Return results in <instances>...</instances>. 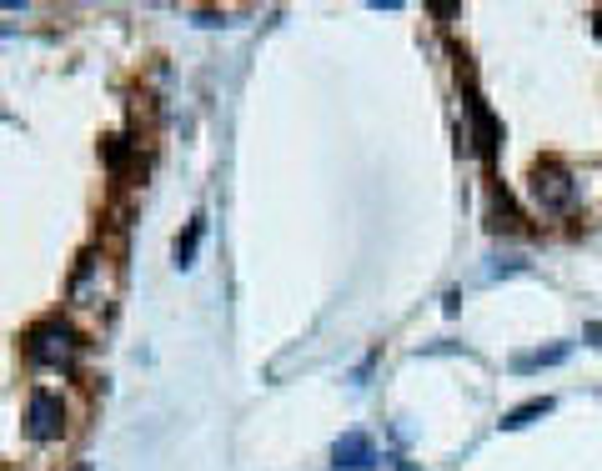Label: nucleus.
Listing matches in <instances>:
<instances>
[{
  "label": "nucleus",
  "instance_id": "f257e3e1",
  "mask_svg": "<svg viewBox=\"0 0 602 471\" xmlns=\"http://www.w3.org/2000/svg\"><path fill=\"white\" fill-rule=\"evenodd\" d=\"M527 191H532L537 211H547V216H562V211L577 206V181H572V171H567L562 161H542V166L532 171Z\"/></svg>",
  "mask_w": 602,
  "mask_h": 471
},
{
  "label": "nucleus",
  "instance_id": "f03ea898",
  "mask_svg": "<svg viewBox=\"0 0 602 471\" xmlns=\"http://www.w3.org/2000/svg\"><path fill=\"white\" fill-rule=\"evenodd\" d=\"M26 356L36 366H66L76 356V331L66 321H41L31 336H26Z\"/></svg>",
  "mask_w": 602,
  "mask_h": 471
},
{
  "label": "nucleus",
  "instance_id": "7ed1b4c3",
  "mask_svg": "<svg viewBox=\"0 0 602 471\" xmlns=\"http://www.w3.org/2000/svg\"><path fill=\"white\" fill-rule=\"evenodd\" d=\"M467 116H472V151H477L487 166H497V141H502L497 116L487 111V101H482V96H467Z\"/></svg>",
  "mask_w": 602,
  "mask_h": 471
},
{
  "label": "nucleus",
  "instance_id": "20e7f679",
  "mask_svg": "<svg viewBox=\"0 0 602 471\" xmlns=\"http://www.w3.org/2000/svg\"><path fill=\"white\" fill-rule=\"evenodd\" d=\"M26 431H31V441H51V436H61V396H51V391H31V401H26Z\"/></svg>",
  "mask_w": 602,
  "mask_h": 471
},
{
  "label": "nucleus",
  "instance_id": "39448f33",
  "mask_svg": "<svg viewBox=\"0 0 602 471\" xmlns=\"http://www.w3.org/2000/svg\"><path fill=\"white\" fill-rule=\"evenodd\" d=\"M332 466H337V471H372V466H377V446H372V436H367V431H347V436H337V446H332Z\"/></svg>",
  "mask_w": 602,
  "mask_h": 471
},
{
  "label": "nucleus",
  "instance_id": "423d86ee",
  "mask_svg": "<svg viewBox=\"0 0 602 471\" xmlns=\"http://www.w3.org/2000/svg\"><path fill=\"white\" fill-rule=\"evenodd\" d=\"M572 356V341H557V346H542V351H527L512 361V371H542V366H562Z\"/></svg>",
  "mask_w": 602,
  "mask_h": 471
},
{
  "label": "nucleus",
  "instance_id": "0eeeda50",
  "mask_svg": "<svg viewBox=\"0 0 602 471\" xmlns=\"http://www.w3.org/2000/svg\"><path fill=\"white\" fill-rule=\"evenodd\" d=\"M552 411V396H532V401H522V406H512L507 416H502V431H522V426H532L537 416H547Z\"/></svg>",
  "mask_w": 602,
  "mask_h": 471
},
{
  "label": "nucleus",
  "instance_id": "6e6552de",
  "mask_svg": "<svg viewBox=\"0 0 602 471\" xmlns=\"http://www.w3.org/2000/svg\"><path fill=\"white\" fill-rule=\"evenodd\" d=\"M201 231H206V216H196V221L186 226V236L176 241V266H181V271L191 266V256H196V241H201Z\"/></svg>",
  "mask_w": 602,
  "mask_h": 471
},
{
  "label": "nucleus",
  "instance_id": "1a4fd4ad",
  "mask_svg": "<svg viewBox=\"0 0 602 471\" xmlns=\"http://www.w3.org/2000/svg\"><path fill=\"white\" fill-rule=\"evenodd\" d=\"M492 216H497V221H492V226H497V231H517V226H522V221H517V211H512V201H507V196H497V211H492Z\"/></svg>",
  "mask_w": 602,
  "mask_h": 471
},
{
  "label": "nucleus",
  "instance_id": "9d476101",
  "mask_svg": "<svg viewBox=\"0 0 602 471\" xmlns=\"http://www.w3.org/2000/svg\"><path fill=\"white\" fill-rule=\"evenodd\" d=\"M397 471H417V466H407V461H397Z\"/></svg>",
  "mask_w": 602,
  "mask_h": 471
},
{
  "label": "nucleus",
  "instance_id": "9b49d317",
  "mask_svg": "<svg viewBox=\"0 0 602 471\" xmlns=\"http://www.w3.org/2000/svg\"><path fill=\"white\" fill-rule=\"evenodd\" d=\"M597 36H602V11H597Z\"/></svg>",
  "mask_w": 602,
  "mask_h": 471
}]
</instances>
